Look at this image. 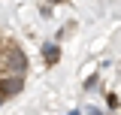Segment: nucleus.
Listing matches in <instances>:
<instances>
[{"label": "nucleus", "mask_w": 121, "mask_h": 115, "mask_svg": "<svg viewBox=\"0 0 121 115\" xmlns=\"http://www.w3.org/2000/svg\"><path fill=\"white\" fill-rule=\"evenodd\" d=\"M27 55L24 49L15 43L12 36H3L0 43V76L3 73H12V76H27Z\"/></svg>", "instance_id": "f257e3e1"}, {"label": "nucleus", "mask_w": 121, "mask_h": 115, "mask_svg": "<svg viewBox=\"0 0 121 115\" xmlns=\"http://www.w3.org/2000/svg\"><path fill=\"white\" fill-rule=\"evenodd\" d=\"M24 91V76H12V73H3L0 76V100H12Z\"/></svg>", "instance_id": "f03ea898"}, {"label": "nucleus", "mask_w": 121, "mask_h": 115, "mask_svg": "<svg viewBox=\"0 0 121 115\" xmlns=\"http://www.w3.org/2000/svg\"><path fill=\"white\" fill-rule=\"evenodd\" d=\"M43 61L48 64V67H55V64L60 61V45L58 43H45L43 45Z\"/></svg>", "instance_id": "7ed1b4c3"}, {"label": "nucleus", "mask_w": 121, "mask_h": 115, "mask_svg": "<svg viewBox=\"0 0 121 115\" xmlns=\"http://www.w3.org/2000/svg\"><path fill=\"white\" fill-rule=\"evenodd\" d=\"M85 115H103V112H100V109H88Z\"/></svg>", "instance_id": "20e7f679"}, {"label": "nucleus", "mask_w": 121, "mask_h": 115, "mask_svg": "<svg viewBox=\"0 0 121 115\" xmlns=\"http://www.w3.org/2000/svg\"><path fill=\"white\" fill-rule=\"evenodd\" d=\"M0 106H3V100H0Z\"/></svg>", "instance_id": "39448f33"}, {"label": "nucleus", "mask_w": 121, "mask_h": 115, "mask_svg": "<svg viewBox=\"0 0 121 115\" xmlns=\"http://www.w3.org/2000/svg\"><path fill=\"white\" fill-rule=\"evenodd\" d=\"M73 115H76V112H73Z\"/></svg>", "instance_id": "423d86ee"}]
</instances>
